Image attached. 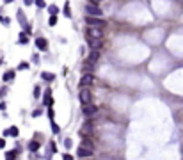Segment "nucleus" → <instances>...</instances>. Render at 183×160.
Segmentation results:
<instances>
[{
    "label": "nucleus",
    "instance_id": "f257e3e1",
    "mask_svg": "<svg viewBox=\"0 0 183 160\" xmlns=\"http://www.w3.org/2000/svg\"><path fill=\"white\" fill-rule=\"evenodd\" d=\"M85 13H87V16H98V18H102V14H103L100 5H96V4H87L85 5Z\"/></svg>",
    "mask_w": 183,
    "mask_h": 160
},
{
    "label": "nucleus",
    "instance_id": "f03ea898",
    "mask_svg": "<svg viewBox=\"0 0 183 160\" xmlns=\"http://www.w3.org/2000/svg\"><path fill=\"white\" fill-rule=\"evenodd\" d=\"M87 38L89 39H102L103 38L102 27H87Z\"/></svg>",
    "mask_w": 183,
    "mask_h": 160
},
{
    "label": "nucleus",
    "instance_id": "7ed1b4c3",
    "mask_svg": "<svg viewBox=\"0 0 183 160\" xmlns=\"http://www.w3.org/2000/svg\"><path fill=\"white\" fill-rule=\"evenodd\" d=\"M78 100L82 105H89L93 101V93L89 89H80V94H78Z\"/></svg>",
    "mask_w": 183,
    "mask_h": 160
},
{
    "label": "nucleus",
    "instance_id": "20e7f679",
    "mask_svg": "<svg viewBox=\"0 0 183 160\" xmlns=\"http://www.w3.org/2000/svg\"><path fill=\"white\" fill-rule=\"evenodd\" d=\"M96 112H98V107H96V105H93V103L82 105V114H84L85 118H93V116H96Z\"/></svg>",
    "mask_w": 183,
    "mask_h": 160
},
{
    "label": "nucleus",
    "instance_id": "39448f33",
    "mask_svg": "<svg viewBox=\"0 0 183 160\" xmlns=\"http://www.w3.org/2000/svg\"><path fill=\"white\" fill-rule=\"evenodd\" d=\"M93 82H94L93 73H85V75L80 78V89H89V87L93 85Z\"/></svg>",
    "mask_w": 183,
    "mask_h": 160
},
{
    "label": "nucleus",
    "instance_id": "423d86ee",
    "mask_svg": "<svg viewBox=\"0 0 183 160\" xmlns=\"http://www.w3.org/2000/svg\"><path fill=\"white\" fill-rule=\"evenodd\" d=\"M85 23H87V27H103L105 25V21L98 16H85Z\"/></svg>",
    "mask_w": 183,
    "mask_h": 160
},
{
    "label": "nucleus",
    "instance_id": "0eeeda50",
    "mask_svg": "<svg viewBox=\"0 0 183 160\" xmlns=\"http://www.w3.org/2000/svg\"><path fill=\"white\" fill-rule=\"evenodd\" d=\"M77 157H80V160H87L93 157V149H87V148H84L80 146L78 149H77Z\"/></svg>",
    "mask_w": 183,
    "mask_h": 160
},
{
    "label": "nucleus",
    "instance_id": "6e6552de",
    "mask_svg": "<svg viewBox=\"0 0 183 160\" xmlns=\"http://www.w3.org/2000/svg\"><path fill=\"white\" fill-rule=\"evenodd\" d=\"M91 134H93V123H91V121H85L80 128V135L87 137V135H91Z\"/></svg>",
    "mask_w": 183,
    "mask_h": 160
},
{
    "label": "nucleus",
    "instance_id": "1a4fd4ad",
    "mask_svg": "<svg viewBox=\"0 0 183 160\" xmlns=\"http://www.w3.org/2000/svg\"><path fill=\"white\" fill-rule=\"evenodd\" d=\"M36 46L39 48L41 52H46V50H48V41L44 39V38H38V39H36Z\"/></svg>",
    "mask_w": 183,
    "mask_h": 160
},
{
    "label": "nucleus",
    "instance_id": "9d476101",
    "mask_svg": "<svg viewBox=\"0 0 183 160\" xmlns=\"http://www.w3.org/2000/svg\"><path fill=\"white\" fill-rule=\"evenodd\" d=\"M98 59H100V52H98V50H93V52H91V55H89V59H87V62L96 64V62H98Z\"/></svg>",
    "mask_w": 183,
    "mask_h": 160
},
{
    "label": "nucleus",
    "instance_id": "9b49d317",
    "mask_svg": "<svg viewBox=\"0 0 183 160\" xmlns=\"http://www.w3.org/2000/svg\"><path fill=\"white\" fill-rule=\"evenodd\" d=\"M102 39H89V46H91V50H100L102 48Z\"/></svg>",
    "mask_w": 183,
    "mask_h": 160
},
{
    "label": "nucleus",
    "instance_id": "f8f14e48",
    "mask_svg": "<svg viewBox=\"0 0 183 160\" xmlns=\"http://www.w3.org/2000/svg\"><path fill=\"white\" fill-rule=\"evenodd\" d=\"M4 135H5V137H7V135H11V137H18V128H16V126H11L9 130L4 132Z\"/></svg>",
    "mask_w": 183,
    "mask_h": 160
},
{
    "label": "nucleus",
    "instance_id": "ddd939ff",
    "mask_svg": "<svg viewBox=\"0 0 183 160\" xmlns=\"http://www.w3.org/2000/svg\"><path fill=\"white\" fill-rule=\"evenodd\" d=\"M82 146H84V148H87V149H93V148H94L93 140L89 139V137H84V140H82Z\"/></svg>",
    "mask_w": 183,
    "mask_h": 160
},
{
    "label": "nucleus",
    "instance_id": "4468645a",
    "mask_svg": "<svg viewBox=\"0 0 183 160\" xmlns=\"http://www.w3.org/2000/svg\"><path fill=\"white\" fill-rule=\"evenodd\" d=\"M44 105H46V107H52V94H50V89L44 93Z\"/></svg>",
    "mask_w": 183,
    "mask_h": 160
},
{
    "label": "nucleus",
    "instance_id": "2eb2a0df",
    "mask_svg": "<svg viewBox=\"0 0 183 160\" xmlns=\"http://www.w3.org/2000/svg\"><path fill=\"white\" fill-rule=\"evenodd\" d=\"M16 153H18L16 149H13V151H7V153H5V160H16Z\"/></svg>",
    "mask_w": 183,
    "mask_h": 160
},
{
    "label": "nucleus",
    "instance_id": "dca6fc26",
    "mask_svg": "<svg viewBox=\"0 0 183 160\" xmlns=\"http://www.w3.org/2000/svg\"><path fill=\"white\" fill-rule=\"evenodd\" d=\"M14 78V71H7V73H4V82H9V80Z\"/></svg>",
    "mask_w": 183,
    "mask_h": 160
},
{
    "label": "nucleus",
    "instance_id": "f3484780",
    "mask_svg": "<svg viewBox=\"0 0 183 160\" xmlns=\"http://www.w3.org/2000/svg\"><path fill=\"white\" fill-rule=\"evenodd\" d=\"M29 149H30V151H38V149H39V142H36V140H32V142L29 144Z\"/></svg>",
    "mask_w": 183,
    "mask_h": 160
},
{
    "label": "nucleus",
    "instance_id": "a211bd4d",
    "mask_svg": "<svg viewBox=\"0 0 183 160\" xmlns=\"http://www.w3.org/2000/svg\"><path fill=\"white\" fill-rule=\"evenodd\" d=\"M29 43V36L25 34V32H21L20 34V45H27Z\"/></svg>",
    "mask_w": 183,
    "mask_h": 160
},
{
    "label": "nucleus",
    "instance_id": "6ab92c4d",
    "mask_svg": "<svg viewBox=\"0 0 183 160\" xmlns=\"http://www.w3.org/2000/svg\"><path fill=\"white\" fill-rule=\"evenodd\" d=\"M41 77H43V80H46V82H52V80L55 78V77H53V75H52V73H43V75H41Z\"/></svg>",
    "mask_w": 183,
    "mask_h": 160
},
{
    "label": "nucleus",
    "instance_id": "aec40b11",
    "mask_svg": "<svg viewBox=\"0 0 183 160\" xmlns=\"http://www.w3.org/2000/svg\"><path fill=\"white\" fill-rule=\"evenodd\" d=\"M48 11H50V14H57L59 13V7L57 5H48Z\"/></svg>",
    "mask_w": 183,
    "mask_h": 160
},
{
    "label": "nucleus",
    "instance_id": "412c9836",
    "mask_svg": "<svg viewBox=\"0 0 183 160\" xmlns=\"http://www.w3.org/2000/svg\"><path fill=\"white\" fill-rule=\"evenodd\" d=\"M18 20H20V23L23 25V27H27V21H25V18H23V13H21V11H18Z\"/></svg>",
    "mask_w": 183,
    "mask_h": 160
},
{
    "label": "nucleus",
    "instance_id": "4be33fe9",
    "mask_svg": "<svg viewBox=\"0 0 183 160\" xmlns=\"http://www.w3.org/2000/svg\"><path fill=\"white\" fill-rule=\"evenodd\" d=\"M64 16H68V18H69V16H71V7H69V5H68V4H66V5H64Z\"/></svg>",
    "mask_w": 183,
    "mask_h": 160
},
{
    "label": "nucleus",
    "instance_id": "5701e85b",
    "mask_svg": "<svg viewBox=\"0 0 183 160\" xmlns=\"http://www.w3.org/2000/svg\"><path fill=\"white\" fill-rule=\"evenodd\" d=\"M34 2H36V5H38L39 9H43V7H46V2H44V0H34Z\"/></svg>",
    "mask_w": 183,
    "mask_h": 160
},
{
    "label": "nucleus",
    "instance_id": "b1692460",
    "mask_svg": "<svg viewBox=\"0 0 183 160\" xmlns=\"http://www.w3.org/2000/svg\"><path fill=\"white\" fill-rule=\"evenodd\" d=\"M48 23H50V25L53 27V25L57 23V16H55V14H52V16H50V20H48Z\"/></svg>",
    "mask_w": 183,
    "mask_h": 160
},
{
    "label": "nucleus",
    "instance_id": "393cba45",
    "mask_svg": "<svg viewBox=\"0 0 183 160\" xmlns=\"http://www.w3.org/2000/svg\"><path fill=\"white\" fill-rule=\"evenodd\" d=\"M52 132H53V134H59V132H61V128H59L53 121H52Z\"/></svg>",
    "mask_w": 183,
    "mask_h": 160
},
{
    "label": "nucleus",
    "instance_id": "a878e982",
    "mask_svg": "<svg viewBox=\"0 0 183 160\" xmlns=\"http://www.w3.org/2000/svg\"><path fill=\"white\" fill-rule=\"evenodd\" d=\"M64 146H66V148L69 149V148H71V140H69V139H66V140H64Z\"/></svg>",
    "mask_w": 183,
    "mask_h": 160
},
{
    "label": "nucleus",
    "instance_id": "bb28decb",
    "mask_svg": "<svg viewBox=\"0 0 183 160\" xmlns=\"http://www.w3.org/2000/svg\"><path fill=\"white\" fill-rule=\"evenodd\" d=\"M18 68H20V69H27V68H29V64H27V62H21Z\"/></svg>",
    "mask_w": 183,
    "mask_h": 160
},
{
    "label": "nucleus",
    "instance_id": "cd10ccee",
    "mask_svg": "<svg viewBox=\"0 0 183 160\" xmlns=\"http://www.w3.org/2000/svg\"><path fill=\"white\" fill-rule=\"evenodd\" d=\"M39 87H34V96H36V98H38V96H39Z\"/></svg>",
    "mask_w": 183,
    "mask_h": 160
},
{
    "label": "nucleus",
    "instance_id": "c85d7f7f",
    "mask_svg": "<svg viewBox=\"0 0 183 160\" xmlns=\"http://www.w3.org/2000/svg\"><path fill=\"white\" fill-rule=\"evenodd\" d=\"M62 160H73V157H71V155H68V153H66V155H64V158Z\"/></svg>",
    "mask_w": 183,
    "mask_h": 160
},
{
    "label": "nucleus",
    "instance_id": "c756f323",
    "mask_svg": "<svg viewBox=\"0 0 183 160\" xmlns=\"http://www.w3.org/2000/svg\"><path fill=\"white\" fill-rule=\"evenodd\" d=\"M100 2H102V0H91L89 4H96V5H100Z\"/></svg>",
    "mask_w": 183,
    "mask_h": 160
},
{
    "label": "nucleus",
    "instance_id": "7c9ffc66",
    "mask_svg": "<svg viewBox=\"0 0 183 160\" xmlns=\"http://www.w3.org/2000/svg\"><path fill=\"white\" fill-rule=\"evenodd\" d=\"M4 146H5V140H4V139H0V148H4Z\"/></svg>",
    "mask_w": 183,
    "mask_h": 160
},
{
    "label": "nucleus",
    "instance_id": "2f4dec72",
    "mask_svg": "<svg viewBox=\"0 0 183 160\" xmlns=\"http://www.w3.org/2000/svg\"><path fill=\"white\" fill-rule=\"evenodd\" d=\"M34 0H25V5H29V4H32Z\"/></svg>",
    "mask_w": 183,
    "mask_h": 160
},
{
    "label": "nucleus",
    "instance_id": "473e14b6",
    "mask_svg": "<svg viewBox=\"0 0 183 160\" xmlns=\"http://www.w3.org/2000/svg\"><path fill=\"white\" fill-rule=\"evenodd\" d=\"M5 2H7V4H9V2H13V0H5Z\"/></svg>",
    "mask_w": 183,
    "mask_h": 160
},
{
    "label": "nucleus",
    "instance_id": "72a5a7b5",
    "mask_svg": "<svg viewBox=\"0 0 183 160\" xmlns=\"http://www.w3.org/2000/svg\"><path fill=\"white\" fill-rule=\"evenodd\" d=\"M87 160H91V158H87Z\"/></svg>",
    "mask_w": 183,
    "mask_h": 160
}]
</instances>
